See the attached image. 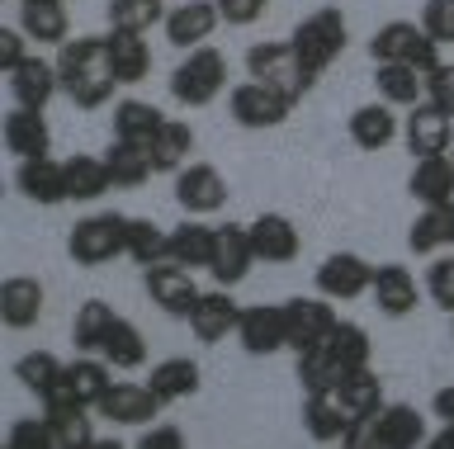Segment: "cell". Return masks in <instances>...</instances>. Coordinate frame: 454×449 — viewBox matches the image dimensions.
I'll return each mask as SVG.
<instances>
[{
	"label": "cell",
	"mask_w": 454,
	"mask_h": 449,
	"mask_svg": "<svg viewBox=\"0 0 454 449\" xmlns=\"http://www.w3.org/2000/svg\"><path fill=\"white\" fill-rule=\"evenodd\" d=\"M5 449H10V445H5Z\"/></svg>",
	"instance_id": "59"
},
{
	"label": "cell",
	"mask_w": 454,
	"mask_h": 449,
	"mask_svg": "<svg viewBox=\"0 0 454 449\" xmlns=\"http://www.w3.org/2000/svg\"><path fill=\"white\" fill-rule=\"evenodd\" d=\"M67 388L71 398H76L85 412H95L99 402H105V392L114 388V364H105L99 355H81L67 364Z\"/></svg>",
	"instance_id": "34"
},
{
	"label": "cell",
	"mask_w": 454,
	"mask_h": 449,
	"mask_svg": "<svg viewBox=\"0 0 454 449\" xmlns=\"http://www.w3.org/2000/svg\"><path fill=\"white\" fill-rule=\"evenodd\" d=\"M67 364L52 355V350H28V355L14 360V378L24 383V392H34V398H43V392H52L57 383H62Z\"/></svg>",
	"instance_id": "44"
},
{
	"label": "cell",
	"mask_w": 454,
	"mask_h": 449,
	"mask_svg": "<svg viewBox=\"0 0 454 449\" xmlns=\"http://www.w3.org/2000/svg\"><path fill=\"white\" fill-rule=\"evenodd\" d=\"M374 86H379V100L393 109H417L426 100V76L417 66H403V62H379Z\"/></svg>",
	"instance_id": "29"
},
{
	"label": "cell",
	"mask_w": 454,
	"mask_h": 449,
	"mask_svg": "<svg viewBox=\"0 0 454 449\" xmlns=\"http://www.w3.org/2000/svg\"><path fill=\"white\" fill-rule=\"evenodd\" d=\"M336 307H332V298H289L284 303V331H289V350L294 355H303V350H312V345H322L326 336L336 331Z\"/></svg>",
	"instance_id": "11"
},
{
	"label": "cell",
	"mask_w": 454,
	"mask_h": 449,
	"mask_svg": "<svg viewBox=\"0 0 454 449\" xmlns=\"http://www.w3.org/2000/svg\"><path fill=\"white\" fill-rule=\"evenodd\" d=\"M128 222L123 213H90L81 218L76 228L67 232V256L95 270V265H109L114 256H128Z\"/></svg>",
	"instance_id": "6"
},
{
	"label": "cell",
	"mask_w": 454,
	"mask_h": 449,
	"mask_svg": "<svg viewBox=\"0 0 454 449\" xmlns=\"http://www.w3.org/2000/svg\"><path fill=\"white\" fill-rule=\"evenodd\" d=\"M0 137H5V151L14 161H34V157H48L52 151V128L43 119V109H20L14 105L5 123H0Z\"/></svg>",
	"instance_id": "18"
},
{
	"label": "cell",
	"mask_w": 454,
	"mask_h": 449,
	"mask_svg": "<svg viewBox=\"0 0 454 449\" xmlns=\"http://www.w3.org/2000/svg\"><path fill=\"white\" fill-rule=\"evenodd\" d=\"M90 449H123V445H119V440H95Z\"/></svg>",
	"instance_id": "57"
},
{
	"label": "cell",
	"mask_w": 454,
	"mask_h": 449,
	"mask_svg": "<svg viewBox=\"0 0 454 449\" xmlns=\"http://www.w3.org/2000/svg\"><path fill=\"white\" fill-rule=\"evenodd\" d=\"M374 430H379L383 449H426V440H431L426 435V416L411 402H388L374 416Z\"/></svg>",
	"instance_id": "26"
},
{
	"label": "cell",
	"mask_w": 454,
	"mask_h": 449,
	"mask_svg": "<svg viewBox=\"0 0 454 449\" xmlns=\"http://www.w3.org/2000/svg\"><path fill=\"white\" fill-rule=\"evenodd\" d=\"M374 289V265L364 256H355V251H336V256H326L317 265V293L332 303H355L364 298V293Z\"/></svg>",
	"instance_id": "9"
},
{
	"label": "cell",
	"mask_w": 454,
	"mask_h": 449,
	"mask_svg": "<svg viewBox=\"0 0 454 449\" xmlns=\"http://www.w3.org/2000/svg\"><path fill=\"white\" fill-rule=\"evenodd\" d=\"M251 265H255V246H251V228H247V222H227V228H218L213 265H208V275L218 279V289H237L241 279L251 275Z\"/></svg>",
	"instance_id": "14"
},
{
	"label": "cell",
	"mask_w": 454,
	"mask_h": 449,
	"mask_svg": "<svg viewBox=\"0 0 454 449\" xmlns=\"http://www.w3.org/2000/svg\"><path fill=\"white\" fill-rule=\"evenodd\" d=\"M57 81H62V95L76 109H99L114 100V62H109V38L105 34H81L71 43L57 48Z\"/></svg>",
	"instance_id": "1"
},
{
	"label": "cell",
	"mask_w": 454,
	"mask_h": 449,
	"mask_svg": "<svg viewBox=\"0 0 454 449\" xmlns=\"http://www.w3.org/2000/svg\"><path fill=\"white\" fill-rule=\"evenodd\" d=\"M417 24H421V29L435 38L440 48H445V43H454V0H426V5H421V19H417Z\"/></svg>",
	"instance_id": "48"
},
{
	"label": "cell",
	"mask_w": 454,
	"mask_h": 449,
	"mask_svg": "<svg viewBox=\"0 0 454 449\" xmlns=\"http://www.w3.org/2000/svg\"><path fill=\"white\" fill-rule=\"evenodd\" d=\"M237 327H241V303L232 298V289H208L190 317V331L204 345H218L227 336H237Z\"/></svg>",
	"instance_id": "19"
},
{
	"label": "cell",
	"mask_w": 454,
	"mask_h": 449,
	"mask_svg": "<svg viewBox=\"0 0 454 449\" xmlns=\"http://www.w3.org/2000/svg\"><path fill=\"white\" fill-rule=\"evenodd\" d=\"M95 412L114 426H152V416L161 412V398L147 383H114Z\"/></svg>",
	"instance_id": "22"
},
{
	"label": "cell",
	"mask_w": 454,
	"mask_h": 449,
	"mask_svg": "<svg viewBox=\"0 0 454 449\" xmlns=\"http://www.w3.org/2000/svg\"><path fill=\"white\" fill-rule=\"evenodd\" d=\"M450 317H454V313H450Z\"/></svg>",
	"instance_id": "60"
},
{
	"label": "cell",
	"mask_w": 454,
	"mask_h": 449,
	"mask_svg": "<svg viewBox=\"0 0 454 449\" xmlns=\"http://www.w3.org/2000/svg\"><path fill=\"white\" fill-rule=\"evenodd\" d=\"M48 421V449H90L99 435L90 426V412H57Z\"/></svg>",
	"instance_id": "46"
},
{
	"label": "cell",
	"mask_w": 454,
	"mask_h": 449,
	"mask_svg": "<svg viewBox=\"0 0 454 449\" xmlns=\"http://www.w3.org/2000/svg\"><path fill=\"white\" fill-rule=\"evenodd\" d=\"M289 43L298 52V62L308 66V76L317 81L326 66H332L340 52H346L350 43V29H346V15H340L336 5H326V10H312V15L298 24V29L289 34Z\"/></svg>",
	"instance_id": "3"
},
{
	"label": "cell",
	"mask_w": 454,
	"mask_h": 449,
	"mask_svg": "<svg viewBox=\"0 0 454 449\" xmlns=\"http://www.w3.org/2000/svg\"><path fill=\"white\" fill-rule=\"evenodd\" d=\"M426 293H431L435 307L454 313V251H440V256L426 265Z\"/></svg>",
	"instance_id": "47"
},
{
	"label": "cell",
	"mask_w": 454,
	"mask_h": 449,
	"mask_svg": "<svg viewBox=\"0 0 454 449\" xmlns=\"http://www.w3.org/2000/svg\"><path fill=\"white\" fill-rule=\"evenodd\" d=\"M336 398H340V406H346L350 421H369V416H379L383 406H388V398H383V378L374 369H360V374L340 378Z\"/></svg>",
	"instance_id": "38"
},
{
	"label": "cell",
	"mask_w": 454,
	"mask_h": 449,
	"mask_svg": "<svg viewBox=\"0 0 454 449\" xmlns=\"http://www.w3.org/2000/svg\"><path fill=\"white\" fill-rule=\"evenodd\" d=\"M407 246L417 251V256H440V251H454V204L421 208L417 222L407 228Z\"/></svg>",
	"instance_id": "28"
},
{
	"label": "cell",
	"mask_w": 454,
	"mask_h": 449,
	"mask_svg": "<svg viewBox=\"0 0 454 449\" xmlns=\"http://www.w3.org/2000/svg\"><path fill=\"white\" fill-rule=\"evenodd\" d=\"M227 114H232L241 128L265 133V128H279V123L294 114V105L284 100V95L265 90L261 81H241V86H232V95H227Z\"/></svg>",
	"instance_id": "10"
},
{
	"label": "cell",
	"mask_w": 454,
	"mask_h": 449,
	"mask_svg": "<svg viewBox=\"0 0 454 449\" xmlns=\"http://www.w3.org/2000/svg\"><path fill=\"white\" fill-rule=\"evenodd\" d=\"M340 449H383L379 430H374V416H369V421H350V430L340 435Z\"/></svg>",
	"instance_id": "54"
},
{
	"label": "cell",
	"mask_w": 454,
	"mask_h": 449,
	"mask_svg": "<svg viewBox=\"0 0 454 449\" xmlns=\"http://www.w3.org/2000/svg\"><path fill=\"white\" fill-rule=\"evenodd\" d=\"M99 360L114 364V369H142L147 364V341H142V331L128 317H114L105 345H99Z\"/></svg>",
	"instance_id": "41"
},
{
	"label": "cell",
	"mask_w": 454,
	"mask_h": 449,
	"mask_svg": "<svg viewBox=\"0 0 454 449\" xmlns=\"http://www.w3.org/2000/svg\"><path fill=\"white\" fill-rule=\"evenodd\" d=\"M303 430L317 445H336L340 435L350 430V416H346V406H340L336 392H308L303 398Z\"/></svg>",
	"instance_id": "35"
},
{
	"label": "cell",
	"mask_w": 454,
	"mask_h": 449,
	"mask_svg": "<svg viewBox=\"0 0 454 449\" xmlns=\"http://www.w3.org/2000/svg\"><path fill=\"white\" fill-rule=\"evenodd\" d=\"M43 303H48V289H43L34 275H10L5 284H0V321H5L10 331L38 327Z\"/></svg>",
	"instance_id": "20"
},
{
	"label": "cell",
	"mask_w": 454,
	"mask_h": 449,
	"mask_svg": "<svg viewBox=\"0 0 454 449\" xmlns=\"http://www.w3.org/2000/svg\"><path fill=\"white\" fill-rule=\"evenodd\" d=\"M450 166H454V151H450Z\"/></svg>",
	"instance_id": "58"
},
{
	"label": "cell",
	"mask_w": 454,
	"mask_h": 449,
	"mask_svg": "<svg viewBox=\"0 0 454 449\" xmlns=\"http://www.w3.org/2000/svg\"><path fill=\"white\" fill-rule=\"evenodd\" d=\"M34 52H28V34L24 29H0V72H14V66H24Z\"/></svg>",
	"instance_id": "52"
},
{
	"label": "cell",
	"mask_w": 454,
	"mask_h": 449,
	"mask_svg": "<svg viewBox=\"0 0 454 449\" xmlns=\"http://www.w3.org/2000/svg\"><path fill=\"white\" fill-rule=\"evenodd\" d=\"M223 24L218 15V0H184V5H176L166 15V43L180 48V52H194V48H208L213 29Z\"/></svg>",
	"instance_id": "13"
},
{
	"label": "cell",
	"mask_w": 454,
	"mask_h": 449,
	"mask_svg": "<svg viewBox=\"0 0 454 449\" xmlns=\"http://www.w3.org/2000/svg\"><path fill=\"white\" fill-rule=\"evenodd\" d=\"M147 151H152L156 175H180L184 166H190V151H194V128L180 119H166L161 133L147 143Z\"/></svg>",
	"instance_id": "33"
},
{
	"label": "cell",
	"mask_w": 454,
	"mask_h": 449,
	"mask_svg": "<svg viewBox=\"0 0 454 449\" xmlns=\"http://www.w3.org/2000/svg\"><path fill=\"white\" fill-rule=\"evenodd\" d=\"M346 128H350V143L360 147V151H383L397 133H403V128H397L393 105H383V100H379V105H360V109L350 114Z\"/></svg>",
	"instance_id": "32"
},
{
	"label": "cell",
	"mask_w": 454,
	"mask_h": 449,
	"mask_svg": "<svg viewBox=\"0 0 454 449\" xmlns=\"http://www.w3.org/2000/svg\"><path fill=\"white\" fill-rule=\"evenodd\" d=\"M133 449H184V435H180V426H147Z\"/></svg>",
	"instance_id": "53"
},
{
	"label": "cell",
	"mask_w": 454,
	"mask_h": 449,
	"mask_svg": "<svg viewBox=\"0 0 454 449\" xmlns=\"http://www.w3.org/2000/svg\"><path fill=\"white\" fill-rule=\"evenodd\" d=\"M20 29L38 48L71 43V15H67L62 0H20Z\"/></svg>",
	"instance_id": "23"
},
{
	"label": "cell",
	"mask_w": 454,
	"mask_h": 449,
	"mask_svg": "<svg viewBox=\"0 0 454 449\" xmlns=\"http://www.w3.org/2000/svg\"><path fill=\"white\" fill-rule=\"evenodd\" d=\"M369 58H374V66L379 62H403V66H417L426 76L440 66V43L421 29V24L388 19L383 29H374V38H369Z\"/></svg>",
	"instance_id": "7"
},
{
	"label": "cell",
	"mask_w": 454,
	"mask_h": 449,
	"mask_svg": "<svg viewBox=\"0 0 454 449\" xmlns=\"http://www.w3.org/2000/svg\"><path fill=\"white\" fill-rule=\"evenodd\" d=\"M369 355H374V345L360 321H336V331L322 345L298 355V383L303 392H336L340 378L369 369Z\"/></svg>",
	"instance_id": "2"
},
{
	"label": "cell",
	"mask_w": 454,
	"mask_h": 449,
	"mask_svg": "<svg viewBox=\"0 0 454 449\" xmlns=\"http://www.w3.org/2000/svg\"><path fill=\"white\" fill-rule=\"evenodd\" d=\"M407 194L421 208L454 204V166H450V157H421L407 175Z\"/></svg>",
	"instance_id": "27"
},
{
	"label": "cell",
	"mask_w": 454,
	"mask_h": 449,
	"mask_svg": "<svg viewBox=\"0 0 454 449\" xmlns=\"http://www.w3.org/2000/svg\"><path fill=\"white\" fill-rule=\"evenodd\" d=\"M105 166H109V175H114V190H137V185H147V180L156 175L152 151L142 147V143H123V137H114V143H109Z\"/></svg>",
	"instance_id": "37"
},
{
	"label": "cell",
	"mask_w": 454,
	"mask_h": 449,
	"mask_svg": "<svg viewBox=\"0 0 454 449\" xmlns=\"http://www.w3.org/2000/svg\"><path fill=\"white\" fill-rule=\"evenodd\" d=\"M227 180L218 166H208V161H190L184 171L176 175V204L184 208L190 218H208V213H218V208L227 204Z\"/></svg>",
	"instance_id": "12"
},
{
	"label": "cell",
	"mask_w": 454,
	"mask_h": 449,
	"mask_svg": "<svg viewBox=\"0 0 454 449\" xmlns=\"http://www.w3.org/2000/svg\"><path fill=\"white\" fill-rule=\"evenodd\" d=\"M247 228H251L255 260H265V265H289V260H298V251H303V236H298V228L284 213H261L255 222H247Z\"/></svg>",
	"instance_id": "21"
},
{
	"label": "cell",
	"mask_w": 454,
	"mask_h": 449,
	"mask_svg": "<svg viewBox=\"0 0 454 449\" xmlns=\"http://www.w3.org/2000/svg\"><path fill=\"white\" fill-rule=\"evenodd\" d=\"M369 298H374V307L383 317H407V313H417L421 289H417V279H411L407 265H374V289H369Z\"/></svg>",
	"instance_id": "24"
},
{
	"label": "cell",
	"mask_w": 454,
	"mask_h": 449,
	"mask_svg": "<svg viewBox=\"0 0 454 449\" xmlns=\"http://www.w3.org/2000/svg\"><path fill=\"white\" fill-rule=\"evenodd\" d=\"M57 90H62V81H57V62H43L38 52L24 66H14V72H10V95H14V105H20V109H48Z\"/></svg>",
	"instance_id": "25"
},
{
	"label": "cell",
	"mask_w": 454,
	"mask_h": 449,
	"mask_svg": "<svg viewBox=\"0 0 454 449\" xmlns=\"http://www.w3.org/2000/svg\"><path fill=\"white\" fill-rule=\"evenodd\" d=\"M247 76L261 81L265 90L284 95L289 105H298L312 86H317V81L308 76V66L298 62V52H294L289 38H284V43H255V48L247 52Z\"/></svg>",
	"instance_id": "4"
},
{
	"label": "cell",
	"mask_w": 454,
	"mask_h": 449,
	"mask_svg": "<svg viewBox=\"0 0 454 449\" xmlns=\"http://www.w3.org/2000/svg\"><path fill=\"white\" fill-rule=\"evenodd\" d=\"M199 364L190 360V355H170V360H161V364H152V374H147V388L161 398V406L166 402H184V398H194L199 392Z\"/></svg>",
	"instance_id": "30"
},
{
	"label": "cell",
	"mask_w": 454,
	"mask_h": 449,
	"mask_svg": "<svg viewBox=\"0 0 454 449\" xmlns=\"http://www.w3.org/2000/svg\"><path fill=\"white\" fill-rule=\"evenodd\" d=\"M265 10H270V0H218V15L232 29H251L255 19H265Z\"/></svg>",
	"instance_id": "50"
},
{
	"label": "cell",
	"mask_w": 454,
	"mask_h": 449,
	"mask_svg": "<svg viewBox=\"0 0 454 449\" xmlns=\"http://www.w3.org/2000/svg\"><path fill=\"white\" fill-rule=\"evenodd\" d=\"M114 190V175L105 157H67V194L76 204H95Z\"/></svg>",
	"instance_id": "39"
},
{
	"label": "cell",
	"mask_w": 454,
	"mask_h": 449,
	"mask_svg": "<svg viewBox=\"0 0 454 449\" xmlns=\"http://www.w3.org/2000/svg\"><path fill=\"white\" fill-rule=\"evenodd\" d=\"M403 143H407V151L417 161L421 157H450V151H454V119L421 100L407 114V123H403Z\"/></svg>",
	"instance_id": "15"
},
{
	"label": "cell",
	"mask_w": 454,
	"mask_h": 449,
	"mask_svg": "<svg viewBox=\"0 0 454 449\" xmlns=\"http://www.w3.org/2000/svg\"><path fill=\"white\" fill-rule=\"evenodd\" d=\"M431 416H440L445 426H454V388H440L431 398Z\"/></svg>",
	"instance_id": "55"
},
{
	"label": "cell",
	"mask_w": 454,
	"mask_h": 449,
	"mask_svg": "<svg viewBox=\"0 0 454 449\" xmlns=\"http://www.w3.org/2000/svg\"><path fill=\"white\" fill-rule=\"evenodd\" d=\"M237 341L247 355L265 360L275 350H289V331H284V303H255V307H241V327H237Z\"/></svg>",
	"instance_id": "16"
},
{
	"label": "cell",
	"mask_w": 454,
	"mask_h": 449,
	"mask_svg": "<svg viewBox=\"0 0 454 449\" xmlns=\"http://www.w3.org/2000/svg\"><path fill=\"white\" fill-rule=\"evenodd\" d=\"M426 105H435L440 114L454 119V66L440 62L435 72H426Z\"/></svg>",
	"instance_id": "49"
},
{
	"label": "cell",
	"mask_w": 454,
	"mask_h": 449,
	"mask_svg": "<svg viewBox=\"0 0 454 449\" xmlns=\"http://www.w3.org/2000/svg\"><path fill=\"white\" fill-rule=\"evenodd\" d=\"M10 449H48V421L43 416H24L10 426Z\"/></svg>",
	"instance_id": "51"
},
{
	"label": "cell",
	"mask_w": 454,
	"mask_h": 449,
	"mask_svg": "<svg viewBox=\"0 0 454 449\" xmlns=\"http://www.w3.org/2000/svg\"><path fill=\"white\" fill-rule=\"evenodd\" d=\"M213 242H218V228H208L199 218H184L180 228H170V260L184 265V270H208Z\"/></svg>",
	"instance_id": "31"
},
{
	"label": "cell",
	"mask_w": 454,
	"mask_h": 449,
	"mask_svg": "<svg viewBox=\"0 0 454 449\" xmlns=\"http://www.w3.org/2000/svg\"><path fill=\"white\" fill-rule=\"evenodd\" d=\"M14 190L24 194L28 204L38 208H57L67 204V161H52V157H34V161H20L14 166Z\"/></svg>",
	"instance_id": "17"
},
{
	"label": "cell",
	"mask_w": 454,
	"mask_h": 449,
	"mask_svg": "<svg viewBox=\"0 0 454 449\" xmlns=\"http://www.w3.org/2000/svg\"><path fill=\"white\" fill-rule=\"evenodd\" d=\"M142 284H147L152 303L161 307L166 317H180V321H190L199 298H204V289L194 284V270H184V265H176V260L152 265V270L142 275Z\"/></svg>",
	"instance_id": "8"
},
{
	"label": "cell",
	"mask_w": 454,
	"mask_h": 449,
	"mask_svg": "<svg viewBox=\"0 0 454 449\" xmlns=\"http://www.w3.org/2000/svg\"><path fill=\"white\" fill-rule=\"evenodd\" d=\"M227 90V58L218 48H194L184 52L180 66L170 72V95L184 109H204Z\"/></svg>",
	"instance_id": "5"
},
{
	"label": "cell",
	"mask_w": 454,
	"mask_h": 449,
	"mask_svg": "<svg viewBox=\"0 0 454 449\" xmlns=\"http://www.w3.org/2000/svg\"><path fill=\"white\" fill-rule=\"evenodd\" d=\"M128 256H133L142 270L170 260V232H161L152 218H133L128 222Z\"/></svg>",
	"instance_id": "45"
},
{
	"label": "cell",
	"mask_w": 454,
	"mask_h": 449,
	"mask_svg": "<svg viewBox=\"0 0 454 449\" xmlns=\"http://www.w3.org/2000/svg\"><path fill=\"white\" fill-rule=\"evenodd\" d=\"M105 15H109V29H119V34H147L156 24H166L170 10H166V0H109Z\"/></svg>",
	"instance_id": "43"
},
{
	"label": "cell",
	"mask_w": 454,
	"mask_h": 449,
	"mask_svg": "<svg viewBox=\"0 0 454 449\" xmlns=\"http://www.w3.org/2000/svg\"><path fill=\"white\" fill-rule=\"evenodd\" d=\"M114 317H119V313H114L105 298H90V303L76 307V317H71V341H76L81 355H99V345H105Z\"/></svg>",
	"instance_id": "42"
},
{
	"label": "cell",
	"mask_w": 454,
	"mask_h": 449,
	"mask_svg": "<svg viewBox=\"0 0 454 449\" xmlns=\"http://www.w3.org/2000/svg\"><path fill=\"white\" fill-rule=\"evenodd\" d=\"M426 449H454V426H440L431 440H426Z\"/></svg>",
	"instance_id": "56"
},
{
	"label": "cell",
	"mask_w": 454,
	"mask_h": 449,
	"mask_svg": "<svg viewBox=\"0 0 454 449\" xmlns=\"http://www.w3.org/2000/svg\"><path fill=\"white\" fill-rule=\"evenodd\" d=\"M166 114L147 100H119L114 105V137H123V143H142L147 147L156 133H161Z\"/></svg>",
	"instance_id": "40"
},
{
	"label": "cell",
	"mask_w": 454,
	"mask_h": 449,
	"mask_svg": "<svg viewBox=\"0 0 454 449\" xmlns=\"http://www.w3.org/2000/svg\"><path fill=\"white\" fill-rule=\"evenodd\" d=\"M109 62H114V76H119V86H137V81L152 76V48L142 34H119L109 29Z\"/></svg>",
	"instance_id": "36"
}]
</instances>
